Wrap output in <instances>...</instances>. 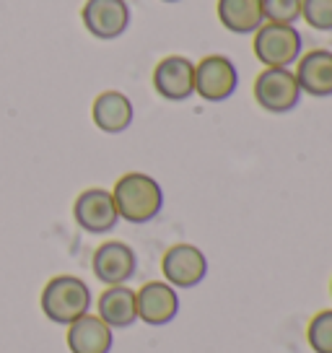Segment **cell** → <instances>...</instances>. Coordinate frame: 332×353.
Masks as SVG:
<instances>
[{
    "instance_id": "8fae6325",
    "label": "cell",
    "mask_w": 332,
    "mask_h": 353,
    "mask_svg": "<svg viewBox=\"0 0 332 353\" xmlns=\"http://www.w3.org/2000/svg\"><path fill=\"white\" fill-rule=\"evenodd\" d=\"M154 88L164 101H187L195 97V63L185 55H166L154 68Z\"/></svg>"
},
{
    "instance_id": "7c38bea8",
    "label": "cell",
    "mask_w": 332,
    "mask_h": 353,
    "mask_svg": "<svg viewBox=\"0 0 332 353\" xmlns=\"http://www.w3.org/2000/svg\"><path fill=\"white\" fill-rule=\"evenodd\" d=\"M293 76L299 81L301 94L314 99L332 97V50H311L296 60Z\"/></svg>"
},
{
    "instance_id": "5bb4252c",
    "label": "cell",
    "mask_w": 332,
    "mask_h": 353,
    "mask_svg": "<svg viewBox=\"0 0 332 353\" xmlns=\"http://www.w3.org/2000/svg\"><path fill=\"white\" fill-rule=\"evenodd\" d=\"M96 317L112 330H127L138 322V301L135 288L125 286H107L96 299Z\"/></svg>"
},
{
    "instance_id": "3957f363",
    "label": "cell",
    "mask_w": 332,
    "mask_h": 353,
    "mask_svg": "<svg viewBox=\"0 0 332 353\" xmlns=\"http://www.w3.org/2000/svg\"><path fill=\"white\" fill-rule=\"evenodd\" d=\"M252 50L262 68H293L304 55V37L288 23H262L252 34Z\"/></svg>"
},
{
    "instance_id": "ffe728a7",
    "label": "cell",
    "mask_w": 332,
    "mask_h": 353,
    "mask_svg": "<svg viewBox=\"0 0 332 353\" xmlns=\"http://www.w3.org/2000/svg\"><path fill=\"white\" fill-rule=\"evenodd\" d=\"M161 3H182V0H161Z\"/></svg>"
},
{
    "instance_id": "44dd1931",
    "label": "cell",
    "mask_w": 332,
    "mask_h": 353,
    "mask_svg": "<svg viewBox=\"0 0 332 353\" xmlns=\"http://www.w3.org/2000/svg\"><path fill=\"white\" fill-rule=\"evenodd\" d=\"M330 296H332V281H330Z\"/></svg>"
},
{
    "instance_id": "30bf717a",
    "label": "cell",
    "mask_w": 332,
    "mask_h": 353,
    "mask_svg": "<svg viewBox=\"0 0 332 353\" xmlns=\"http://www.w3.org/2000/svg\"><path fill=\"white\" fill-rule=\"evenodd\" d=\"M73 219L86 234H110L120 223V213L112 198V190L89 188L73 203Z\"/></svg>"
},
{
    "instance_id": "ba28073f",
    "label": "cell",
    "mask_w": 332,
    "mask_h": 353,
    "mask_svg": "<svg viewBox=\"0 0 332 353\" xmlns=\"http://www.w3.org/2000/svg\"><path fill=\"white\" fill-rule=\"evenodd\" d=\"M135 301H138V322H145L148 327L172 325L182 309L179 291L166 281H148L135 291Z\"/></svg>"
},
{
    "instance_id": "9c48e42d",
    "label": "cell",
    "mask_w": 332,
    "mask_h": 353,
    "mask_svg": "<svg viewBox=\"0 0 332 353\" xmlns=\"http://www.w3.org/2000/svg\"><path fill=\"white\" fill-rule=\"evenodd\" d=\"M130 3L127 0H86L81 8L83 29L96 39H117L130 29Z\"/></svg>"
},
{
    "instance_id": "9a60e30c",
    "label": "cell",
    "mask_w": 332,
    "mask_h": 353,
    "mask_svg": "<svg viewBox=\"0 0 332 353\" xmlns=\"http://www.w3.org/2000/svg\"><path fill=\"white\" fill-rule=\"evenodd\" d=\"M65 341L70 353H112L114 330L89 312V314H83L68 325Z\"/></svg>"
},
{
    "instance_id": "2e32d148",
    "label": "cell",
    "mask_w": 332,
    "mask_h": 353,
    "mask_svg": "<svg viewBox=\"0 0 332 353\" xmlns=\"http://www.w3.org/2000/svg\"><path fill=\"white\" fill-rule=\"evenodd\" d=\"M216 13H218V21L226 32L247 37V34H255L262 23V0H218L216 3Z\"/></svg>"
},
{
    "instance_id": "277c9868",
    "label": "cell",
    "mask_w": 332,
    "mask_h": 353,
    "mask_svg": "<svg viewBox=\"0 0 332 353\" xmlns=\"http://www.w3.org/2000/svg\"><path fill=\"white\" fill-rule=\"evenodd\" d=\"M255 101L270 114H288L299 107L301 101V86L293 68H262L260 76L255 78L252 86Z\"/></svg>"
},
{
    "instance_id": "5b68a950",
    "label": "cell",
    "mask_w": 332,
    "mask_h": 353,
    "mask_svg": "<svg viewBox=\"0 0 332 353\" xmlns=\"http://www.w3.org/2000/svg\"><path fill=\"white\" fill-rule=\"evenodd\" d=\"M208 254L200 250L198 244L177 242L172 244L161 257V273L169 286L177 291H189L198 288L205 278H208Z\"/></svg>"
},
{
    "instance_id": "d6986e66",
    "label": "cell",
    "mask_w": 332,
    "mask_h": 353,
    "mask_svg": "<svg viewBox=\"0 0 332 353\" xmlns=\"http://www.w3.org/2000/svg\"><path fill=\"white\" fill-rule=\"evenodd\" d=\"M301 19L317 32H332V0H301Z\"/></svg>"
},
{
    "instance_id": "7a4b0ae2",
    "label": "cell",
    "mask_w": 332,
    "mask_h": 353,
    "mask_svg": "<svg viewBox=\"0 0 332 353\" xmlns=\"http://www.w3.org/2000/svg\"><path fill=\"white\" fill-rule=\"evenodd\" d=\"M91 288L78 276H55L42 288V312L50 322L68 327L70 322L91 312Z\"/></svg>"
},
{
    "instance_id": "4fadbf2b",
    "label": "cell",
    "mask_w": 332,
    "mask_h": 353,
    "mask_svg": "<svg viewBox=\"0 0 332 353\" xmlns=\"http://www.w3.org/2000/svg\"><path fill=\"white\" fill-rule=\"evenodd\" d=\"M91 120L107 135H120L125 132L135 120V107L133 99L122 91H101L99 97L91 104Z\"/></svg>"
},
{
    "instance_id": "e0dca14e",
    "label": "cell",
    "mask_w": 332,
    "mask_h": 353,
    "mask_svg": "<svg viewBox=\"0 0 332 353\" xmlns=\"http://www.w3.org/2000/svg\"><path fill=\"white\" fill-rule=\"evenodd\" d=\"M307 343L314 353H332V309H322L307 325Z\"/></svg>"
},
{
    "instance_id": "52a82bcc",
    "label": "cell",
    "mask_w": 332,
    "mask_h": 353,
    "mask_svg": "<svg viewBox=\"0 0 332 353\" xmlns=\"http://www.w3.org/2000/svg\"><path fill=\"white\" fill-rule=\"evenodd\" d=\"M91 270H94L96 281L104 286H125L138 273V254L130 244L112 239V242H104L94 250Z\"/></svg>"
},
{
    "instance_id": "6da1fadb",
    "label": "cell",
    "mask_w": 332,
    "mask_h": 353,
    "mask_svg": "<svg viewBox=\"0 0 332 353\" xmlns=\"http://www.w3.org/2000/svg\"><path fill=\"white\" fill-rule=\"evenodd\" d=\"M112 198H114L120 221H127L135 226H143L158 219L166 203L161 182L145 172L122 174L112 188Z\"/></svg>"
},
{
    "instance_id": "8992f818",
    "label": "cell",
    "mask_w": 332,
    "mask_h": 353,
    "mask_svg": "<svg viewBox=\"0 0 332 353\" xmlns=\"http://www.w3.org/2000/svg\"><path fill=\"white\" fill-rule=\"evenodd\" d=\"M239 88V68L229 55H205L195 63V94L208 104L229 101Z\"/></svg>"
},
{
    "instance_id": "ac0fdd59",
    "label": "cell",
    "mask_w": 332,
    "mask_h": 353,
    "mask_svg": "<svg viewBox=\"0 0 332 353\" xmlns=\"http://www.w3.org/2000/svg\"><path fill=\"white\" fill-rule=\"evenodd\" d=\"M265 23H288L296 26L301 21V0H262Z\"/></svg>"
}]
</instances>
